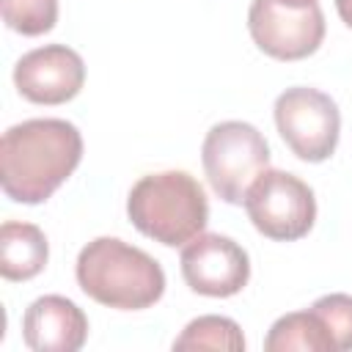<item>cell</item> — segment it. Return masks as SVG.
<instances>
[{
	"instance_id": "obj_1",
	"label": "cell",
	"mask_w": 352,
	"mask_h": 352,
	"mask_svg": "<svg viewBox=\"0 0 352 352\" xmlns=\"http://www.w3.org/2000/svg\"><path fill=\"white\" fill-rule=\"evenodd\" d=\"M82 135L63 118L14 124L0 140V184L16 204H44L80 165Z\"/></svg>"
},
{
	"instance_id": "obj_10",
	"label": "cell",
	"mask_w": 352,
	"mask_h": 352,
	"mask_svg": "<svg viewBox=\"0 0 352 352\" xmlns=\"http://www.w3.org/2000/svg\"><path fill=\"white\" fill-rule=\"evenodd\" d=\"M22 338L33 352H77L88 338V316L69 297L44 294L28 305Z\"/></svg>"
},
{
	"instance_id": "obj_9",
	"label": "cell",
	"mask_w": 352,
	"mask_h": 352,
	"mask_svg": "<svg viewBox=\"0 0 352 352\" xmlns=\"http://www.w3.org/2000/svg\"><path fill=\"white\" fill-rule=\"evenodd\" d=\"M14 85L33 104H63L82 91L85 63L66 44H44L16 60Z\"/></svg>"
},
{
	"instance_id": "obj_13",
	"label": "cell",
	"mask_w": 352,
	"mask_h": 352,
	"mask_svg": "<svg viewBox=\"0 0 352 352\" xmlns=\"http://www.w3.org/2000/svg\"><path fill=\"white\" fill-rule=\"evenodd\" d=\"M173 349H226V352H242L245 349V336L239 324L228 316L206 314L192 319L179 338L173 341Z\"/></svg>"
},
{
	"instance_id": "obj_2",
	"label": "cell",
	"mask_w": 352,
	"mask_h": 352,
	"mask_svg": "<svg viewBox=\"0 0 352 352\" xmlns=\"http://www.w3.org/2000/svg\"><path fill=\"white\" fill-rule=\"evenodd\" d=\"M74 275L91 300L118 311L151 308L165 292L160 261L118 236L91 239L77 256Z\"/></svg>"
},
{
	"instance_id": "obj_11",
	"label": "cell",
	"mask_w": 352,
	"mask_h": 352,
	"mask_svg": "<svg viewBox=\"0 0 352 352\" xmlns=\"http://www.w3.org/2000/svg\"><path fill=\"white\" fill-rule=\"evenodd\" d=\"M50 258L47 236L33 223L6 220L0 228V272L6 280L36 278Z\"/></svg>"
},
{
	"instance_id": "obj_12",
	"label": "cell",
	"mask_w": 352,
	"mask_h": 352,
	"mask_svg": "<svg viewBox=\"0 0 352 352\" xmlns=\"http://www.w3.org/2000/svg\"><path fill=\"white\" fill-rule=\"evenodd\" d=\"M267 352H289V349H302V352H336L333 338L327 333V324L322 316L308 308V311H294L272 322L267 338H264Z\"/></svg>"
},
{
	"instance_id": "obj_17",
	"label": "cell",
	"mask_w": 352,
	"mask_h": 352,
	"mask_svg": "<svg viewBox=\"0 0 352 352\" xmlns=\"http://www.w3.org/2000/svg\"><path fill=\"white\" fill-rule=\"evenodd\" d=\"M286 6H308V3H316V0H280Z\"/></svg>"
},
{
	"instance_id": "obj_14",
	"label": "cell",
	"mask_w": 352,
	"mask_h": 352,
	"mask_svg": "<svg viewBox=\"0 0 352 352\" xmlns=\"http://www.w3.org/2000/svg\"><path fill=\"white\" fill-rule=\"evenodd\" d=\"M3 19L22 36L50 33L58 22V0H0Z\"/></svg>"
},
{
	"instance_id": "obj_15",
	"label": "cell",
	"mask_w": 352,
	"mask_h": 352,
	"mask_svg": "<svg viewBox=\"0 0 352 352\" xmlns=\"http://www.w3.org/2000/svg\"><path fill=\"white\" fill-rule=\"evenodd\" d=\"M322 322L327 324V333L333 338L336 352L352 349V294H324L311 305Z\"/></svg>"
},
{
	"instance_id": "obj_16",
	"label": "cell",
	"mask_w": 352,
	"mask_h": 352,
	"mask_svg": "<svg viewBox=\"0 0 352 352\" xmlns=\"http://www.w3.org/2000/svg\"><path fill=\"white\" fill-rule=\"evenodd\" d=\"M336 11L346 28H352V0H336Z\"/></svg>"
},
{
	"instance_id": "obj_4",
	"label": "cell",
	"mask_w": 352,
	"mask_h": 352,
	"mask_svg": "<svg viewBox=\"0 0 352 352\" xmlns=\"http://www.w3.org/2000/svg\"><path fill=\"white\" fill-rule=\"evenodd\" d=\"M204 173L226 204H245L250 184L270 168L267 138L248 121L214 124L201 146Z\"/></svg>"
},
{
	"instance_id": "obj_8",
	"label": "cell",
	"mask_w": 352,
	"mask_h": 352,
	"mask_svg": "<svg viewBox=\"0 0 352 352\" xmlns=\"http://www.w3.org/2000/svg\"><path fill=\"white\" fill-rule=\"evenodd\" d=\"M182 278L204 297L239 294L250 280L248 250L223 234H198L182 248Z\"/></svg>"
},
{
	"instance_id": "obj_6",
	"label": "cell",
	"mask_w": 352,
	"mask_h": 352,
	"mask_svg": "<svg viewBox=\"0 0 352 352\" xmlns=\"http://www.w3.org/2000/svg\"><path fill=\"white\" fill-rule=\"evenodd\" d=\"M275 126L297 160L324 162L338 146L341 113L324 91L294 85L275 99Z\"/></svg>"
},
{
	"instance_id": "obj_7",
	"label": "cell",
	"mask_w": 352,
	"mask_h": 352,
	"mask_svg": "<svg viewBox=\"0 0 352 352\" xmlns=\"http://www.w3.org/2000/svg\"><path fill=\"white\" fill-rule=\"evenodd\" d=\"M253 44L275 60H302L324 38V14L319 3L286 6L280 0H253L248 11Z\"/></svg>"
},
{
	"instance_id": "obj_3",
	"label": "cell",
	"mask_w": 352,
	"mask_h": 352,
	"mask_svg": "<svg viewBox=\"0 0 352 352\" xmlns=\"http://www.w3.org/2000/svg\"><path fill=\"white\" fill-rule=\"evenodd\" d=\"M126 214L143 236L165 248H179L206 228L209 201L198 179L187 170H162L132 184Z\"/></svg>"
},
{
	"instance_id": "obj_5",
	"label": "cell",
	"mask_w": 352,
	"mask_h": 352,
	"mask_svg": "<svg viewBox=\"0 0 352 352\" xmlns=\"http://www.w3.org/2000/svg\"><path fill=\"white\" fill-rule=\"evenodd\" d=\"M245 212L258 234L275 242L302 239L316 220L314 190L289 170L267 168L245 195Z\"/></svg>"
}]
</instances>
